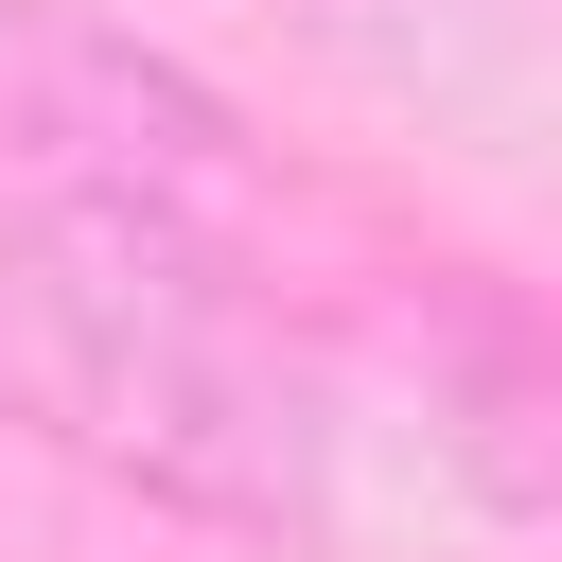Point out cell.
Instances as JSON below:
<instances>
[{"label":"cell","mask_w":562,"mask_h":562,"mask_svg":"<svg viewBox=\"0 0 562 562\" xmlns=\"http://www.w3.org/2000/svg\"><path fill=\"white\" fill-rule=\"evenodd\" d=\"M0 140L53 193H123V211H176V228L246 193V123L176 53L105 35L88 0H0Z\"/></svg>","instance_id":"cell-2"},{"label":"cell","mask_w":562,"mask_h":562,"mask_svg":"<svg viewBox=\"0 0 562 562\" xmlns=\"http://www.w3.org/2000/svg\"><path fill=\"white\" fill-rule=\"evenodd\" d=\"M0 299L35 334V386L88 422V457H123L140 492L176 509H228V527H281L316 439H299V386L281 351L246 334V299L193 263L176 211H123V193H53L18 246H0Z\"/></svg>","instance_id":"cell-1"}]
</instances>
